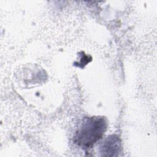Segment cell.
<instances>
[{"label": "cell", "mask_w": 157, "mask_h": 157, "mask_svg": "<svg viewBox=\"0 0 157 157\" xmlns=\"http://www.w3.org/2000/svg\"><path fill=\"white\" fill-rule=\"evenodd\" d=\"M107 126L105 117H85L75 134L74 142L83 150L90 148L101 139L107 129Z\"/></svg>", "instance_id": "obj_1"}, {"label": "cell", "mask_w": 157, "mask_h": 157, "mask_svg": "<svg viewBox=\"0 0 157 157\" xmlns=\"http://www.w3.org/2000/svg\"><path fill=\"white\" fill-rule=\"evenodd\" d=\"M101 156H117L121 151V140L118 135H111L107 137L100 146Z\"/></svg>", "instance_id": "obj_2"}, {"label": "cell", "mask_w": 157, "mask_h": 157, "mask_svg": "<svg viewBox=\"0 0 157 157\" xmlns=\"http://www.w3.org/2000/svg\"><path fill=\"white\" fill-rule=\"evenodd\" d=\"M82 53H83V54H82V58H81V59H81L80 62L79 63H78V64H79L77 65V66H78V67L80 66V64H83V67H84L85 65H86L88 63H89L90 61H91V58L88 59V56L85 55V53H84V52H82Z\"/></svg>", "instance_id": "obj_3"}]
</instances>
